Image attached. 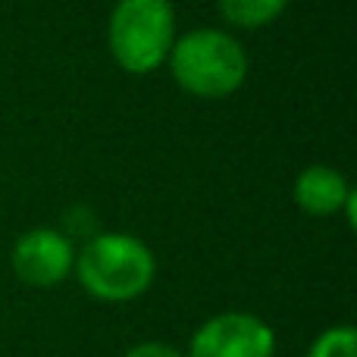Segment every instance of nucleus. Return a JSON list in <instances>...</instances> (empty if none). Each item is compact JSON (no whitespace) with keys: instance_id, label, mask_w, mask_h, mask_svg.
Here are the masks:
<instances>
[{"instance_id":"f257e3e1","label":"nucleus","mask_w":357,"mask_h":357,"mask_svg":"<svg viewBox=\"0 0 357 357\" xmlns=\"http://www.w3.org/2000/svg\"><path fill=\"white\" fill-rule=\"evenodd\" d=\"M75 279L104 304L142 298L157 279V257L142 238L126 232H98L75 251Z\"/></svg>"},{"instance_id":"f03ea898","label":"nucleus","mask_w":357,"mask_h":357,"mask_svg":"<svg viewBox=\"0 0 357 357\" xmlns=\"http://www.w3.org/2000/svg\"><path fill=\"white\" fill-rule=\"evenodd\" d=\"M176 85L201 100H222L235 94L248 79V54L232 31L188 29L176 35L167 56Z\"/></svg>"},{"instance_id":"7ed1b4c3","label":"nucleus","mask_w":357,"mask_h":357,"mask_svg":"<svg viewBox=\"0 0 357 357\" xmlns=\"http://www.w3.org/2000/svg\"><path fill=\"white\" fill-rule=\"evenodd\" d=\"M176 35V10L169 0H116L107 19V47L119 69L132 75L157 73Z\"/></svg>"},{"instance_id":"20e7f679","label":"nucleus","mask_w":357,"mask_h":357,"mask_svg":"<svg viewBox=\"0 0 357 357\" xmlns=\"http://www.w3.org/2000/svg\"><path fill=\"white\" fill-rule=\"evenodd\" d=\"M276 333L257 314L226 310L195 329L185 357H273Z\"/></svg>"},{"instance_id":"39448f33","label":"nucleus","mask_w":357,"mask_h":357,"mask_svg":"<svg viewBox=\"0 0 357 357\" xmlns=\"http://www.w3.org/2000/svg\"><path fill=\"white\" fill-rule=\"evenodd\" d=\"M10 264L22 285H31V289H54V285L66 282V279L73 276L75 245L60 229L35 226L16 238Z\"/></svg>"},{"instance_id":"423d86ee","label":"nucleus","mask_w":357,"mask_h":357,"mask_svg":"<svg viewBox=\"0 0 357 357\" xmlns=\"http://www.w3.org/2000/svg\"><path fill=\"white\" fill-rule=\"evenodd\" d=\"M291 197H295L298 210L307 216H335V213H342L357 195L342 169L314 163V167L298 173Z\"/></svg>"},{"instance_id":"0eeeda50","label":"nucleus","mask_w":357,"mask_h":357,"mask_svg":"<svg viewBox=\"0 0 357 357\" xmlns=\"http://www.w3.org/2000/svg\"><path fill=\"white\" fill-rule=\"evenodd\" d=\"M216 6H220V16L226 25L254 31L276 22L285 13L289 0H216Z\"/></svg>"},{"instance_id":"6e6552de","label":"nucleus","mask_w":357,"mask_h":357,"mask_svg":"<svg viewBox=\"0 0 357 357\" xmlns=\"http://www.w3.org/2000/svg\"><path fill=\"white\" fill-rule=\"evenodd\" d=\"M304 357H357V333L354 326H329L310 342Z\"/></svg>"},{"instance_id":"1a4fd4ad","label":"nucleus","mask_w":357,"mask_h":357,"mask_svg":"<svg viewBox=\"0 0 357 357\" xmlns=\"http://www.w3.org/2000/svg\"><path fill=\"white\" fill-rule=\"evenodd\" d=\"M126 357H185L178 348L167 345V342H142V345L129 348Z\"/></svg>"}]
</instances>
